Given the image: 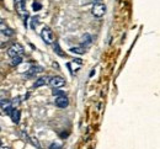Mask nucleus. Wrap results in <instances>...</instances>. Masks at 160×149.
<instances>
[{
  "label": "nucleus",
  "mask_w": 160,
  "mask_h": 149,
  "mask_svg": "<svg viewBox=\"0 0 160 149\" xmlns=\"http://www.w3.org/2000/svg\"><path fill=\"white\" fill-rule=\"evenodd\" d=\"M25 53V48L20 43H12L9 48H8V56L10 58H15V57H22Z\"/></svg>",
  "instance_id": "1"
},
{
  "label": "nucleus",
  "mask_w": 160,
  "mask_h": 149,
  "mask_svg": "<svg viewBox=\"0 0 160 149\" xmlns=\"http://www.w3.org/2000/svg\"><path fill=\"white\" fill-rule=\"evenodd\" d=\"M41 38L43 40V42L46 44H52L54 42V36H53V32L49 27H43L42 31H41Z\"/></svg>",
  "instance_id": "2"
},
{
  "label": "nucleus",
  "mask_w": 160,
  "mask_h": 149,
  "mask_svg": "<svg viewBox=\"0 0 160 149\" xmlns=\"http://www.w3.org/2000/svg\"><path fill=\"white\" fill-rule=\"evenodd\" d=\"M91 12H92V15L95 17L100 19V17H102L106 14V6L102 2H96V4H94V6L91 9Z\"/></svg>",
  "instance_id": "3"
},
{
  "label": "nucleus",
  "mask_w": 160,
  "mask_h": 149,
  "mask_svg": "<svg viewBox=\"0 0 160 149\" xmlns=\"http://www.w3.org/2000/svg\"><path fill=\"white\" fill-rule=\"evenodd\" d=\"M49 85L53 89H60L65 85V80L62 77H52L49 79Z\"/></svg>",
  "instance_id": "4"
},
{
  "label": "nucleus",
  "mask_w": 160,
  "mask_h": 149,
  "mask_svg": "<svg viewBox=\"0 0 160 149\" xmlns=\"http://www.w3.org/2000/svg\"><path fill=\"white\" fill-rule=\"evenodd\" d=\"M16 10H18V12L20 15H22L25 17V20L28 17L27 9H26V0H19V1H16Z\"/></svg>",
  "instance_id": "5"
},
{
  "label": "nucleus",
  "mask_w": 160,
  "mask_h": 149,
  "mask_svg": "<svg viewBox=\"0 0 160 149\" xmlns=\"http://www.w3.org/2000/svg\"><path fill=\"white\" fill-rule=\"evenodd\" d=\"M41 72H43V68L42 67H40V65H30L28 70L26 72V77L27 78H35Z\"/></svg>",
  "instance_id": "6"
},
{
  "label": "nucleus",
  "mask_w": 160,
  "mask_h": 149,
  "mask_svg": "<svg viewBox=\"0 0 160 149\" xmlns=\"http://www.w3.org/2000/svg\"><path fill=\"white\" fill-rule=\"evenodd\" d=\"M0 108H1L5 113H8V115L10 116L11 111L14 110V108L11 107V100H8V99H2V100H0Z\"/></svg>",
  "instance_id": "7"
},
{
  "label": "nucleus",
  "mask_w": 160,
  "mask_h": 149,
  "mask_svg": "<svg viewBox=\"0 0 160 149\" xmlns=\"http://www.w3.org/2000/svg\"><path fill=\"white\" fill-rule=\"evenodd\" d=\"M54 105L59 108H65V107L69 105V100L68 97L64 95V96H57L56 100H54Z\"/></svg>",
  "instance_id": "8"
},
{
  "label": "nucleus",
  "mask_w": 160,
  "mask_h": 149,
  "mask_svg": "<svg viewBox=\"0 0 160 149\" xmlns=\"http://www.w3.org/2000/svg\"><path fill=\"white\" fill-rule=\"evenodd\" d=\"M49 79H51V77H42V78H38L35 83H33V87H40V86H43V85H47V84H49Z\"/></svg>",
  "instance_id": "9"
},
{
  "label": "nucleus",
  "mask_w": 160,
  "mask_h": 149,
  "mask_svg": "<svg viewBox=\"0 0 160 149\" xmlns=\"http://www.w3.org/2000/svg\"><path fill=\"white\" fill-rule=\"evenodd\" d=\"M20 110H18V108H14L12 111H11V113H10V117H11V120H12V122L15 123V125H18L19 122H20Z\"/></svg>",
  "instance_id": "10"
},
{
  "label": "nucleus",
  "mask_w": 160,
  "mask_h": 149,
  "mask_svg": "<svg viewBox=\"0 0 160 149\" xmlns=\"http://www.w3.org/2000/svg\"><path fill=\"white\" fill-rule=\"evenodd\" d=\"M91 43H92V37H91L89 33H86V35H84V36L81 37V46L88 47V46H90Z\"/></svg>",
  "instance_id": "11"
},
{
  "label": "nucleus",
  "mask_w": 160,
  "mask_h": 149,
  "mask_svg": "<svg viewBox=\"0 0 160 149\" xmlns=\"http://www.w3.org/2000/svg\"><path fill=\"white\" fill-rule=\"evenodd\" d=\"M52 44H53L54 52H56V53H57V54H58L59 57H65V53H64V52H62V48H60L59 43H58L57 41H56V42H53Z\"/></svg>",
  "instance_id": "12"
},
{
  "label": "nucleus",
  "mask_w": 160,
  "mask_h": 149,
  "mask_svg": "<svg viewBox=\"0 0 160 149\" xmlns=\"http://www.w3.org/2000/svg\"><path fill=\"white\" fill-rule=\"evenodd\" d=\"M69 51L72 53H74V54H84L85 53V48L84 47H72Z\"/></svg>",
  "instance_id": "13"
},
{
  "label": "nucleus",
  "mask_w": 160,
  "mask_h": 149,
  "mask_svg": "<svg viewBox=\"0 0 160 149\" xmlns=\"http://www.w3.org/2000/svg\"><path fill=\"white\" fill-rule=\"evenodd\" d=\"M10 64H11L12 67H19L20 64H22V57H15V58H11Z\"/></svg>",
  "instance_id": "14"
},
{
  "label": "nucleus",
  "mask_w": 160,
  "mask_h": 149,
  "mask_svg": "<svg viewBox=\"0 0 160 149\" xmlns=\"http://www.w3.org/2000/svg\"><path fill=\"white\" fill-rule=\"evenodd\" d=\"M38 23H40V21H38V17H32L31 19V28L32 30H36L37 28V26H38Z\"/></svg>",
  "instance_id": "15"
},
{
  "label": "nucleus",
  "mask_w": 160,
  "mask_h": 149,
  "mask_svg": "<svg viewBox=\"0 0 160 149\" xmlns=\"http://www.w3.org/2000/svg\"><path fill=\"white\" fill-rule=\"evenodd\" d=\"M52 95L57 97V96H64L65 94H64V91L60 90V89H53V90H52Z\"/></svg>",
  "instance_id": "16"
},
{
  "label": "nucleus",
  "mask_w": 160,
  "mask_h": 149,
  "mask_svg": "<svg viewBox=\"0 0 160 149\" xmlns=\"http://www.w3.org/2000/svg\"><path fill=\"white\" fill-rule=\"evenodd\" d=\"M32 9H33V11H40L41 9H42V4L38 2V1H35L32 4Z\"/></svg>",
  "instance_id": "17"
},
{
  "label": "nucleus",
  "mask_w": 160,
  "mask_h": 149,
  "mask_svg": "<svg viewBox=\"0 0 160 149\" xmlns=\"http://www.w3.org/2000/svg\"><path fill=\"white\" fill-rule=\"evenodd\" d=\"M2 33H4L5 36H14V33H15V32H14V31H12L11 28H9V27H6V28H5L4 31H2Z\"/></svg>",
  "instance_id": "18"
},
{
  "label": "nucleus",
  "mask_w": 160,
  "mask_h": 149,
  "mask_svg": "<svg viewBox=\"0 0 160 149\" xmlns=\"http://www.w3.org/2000/svg\"><path fill=\"white\" fill-rule=\"evenodd\" d=\"M48 149H62V146L58 144V143H52L51 146H49V148Z\"/></svg>",
  "instance_id": "19"
},
{
  "label": "nucleus",
  "mask_w": 160,
  "mask_h": 149,
  "mask_svg": "<svg viewBox=\"0 0 160 149\" xmlns=\"http://www.w3.org/2000/svg\"><path fill=\"white\" fill-rule=\"evenodd\" d=\"M5 28H6V26H5V25H4V22H1V23H0V32H1V33H2V31H4V30H5Z\"/></svg>",
  "instance_id": "20"
},
{
  "label": "nucleus",
  "mask_w": 160,
  "mask_h": 149,
  "mask_svg": "<svg viewBox=\"0 0 160 149\" xmlns=\"http://www.w3.org/2000/svg\"><path fill=\"white\" fill-rule=\"evenodd\" d=\"M74 62H77V63H79V64L82 63V61H81V59H79V58H77V59H74Z\"/></svg>",
  "instance_id": "21"
},
{
  "label": "nucleus",
  "mask_w": 160,
  "mask_h": 149,
  "mask_svg": "<svg viewBox=\"0 0 160 149\" xmlns=\"http://www.w3.org/2000/svg\"><path fill=\"white\" fill-rule=\"evenodd\" d=\"M0 149H11V148H9V147H2V146H0Z\"/></svg>",
  "instance_id": "22"
},
{
  "label": "nucleus",
  "mask_w": 160,
  "mask_h": 149,
  "mask_svg": "<svg viewBox=\"0 0 160 149\" xmlns=\"http://www.w3.org/2000/svg\"><path fill=\"white\" fill-rule=\"evenodd\" d=\"M0 146H1V139H0Z\"/></svg>",
  "instance_id": "23"
},
{
  "label": "nucleus",
  "mask_w": 160,
  "mask_h": 149,
  "mask_svg": "<svg viewBox=\"0 0 160 149\" xmlns=\"http://www.w3.org/2000/svg\"><path fill=\"white\" fill-rule=\"evenodd\" d=\"M0 129H1V127H0Z\"/></svg>",
  "instance_id": "24"
}]
</instances>
